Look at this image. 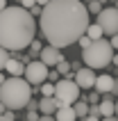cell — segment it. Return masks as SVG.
<instances>
[{
	"instance_id": "1f68e13d",
	"label": "cell",
	"mask_w": 118,
	"mask_h": 121,
	"mask_svg": "<svg viewBox=\"0 0 118 121\" xmlns=\"http://www.w3.org/2000/svg\"><path fill=\"white\" fill-rule=\"evenodd\" d=\"M39 121H55V117H52V114H41Z\"/></svg>"
},
{
	"instance_id": "277c9868",
	"label": "cell",
	"mask_w": 118,
	"mask_h": 121,
	"mask_svg": "<svg viewBox=\"0 0 118 121\" xmlns=\"http://www.w3.org/2000/svg\"><path fill=\"white\" fill-rule=\"evenodd\" d=\"M114 57V48L109 43V39H93L86 48H82V60H84L86 66L91 69H105L111 64Z\"/></svg>"
},
{
	"instance_id": "7402d4cb",
	"label": "cell",
	"mask_w": 118,
	"mask_h": 121,
	"mask_svg": "<svg viewBox=\"0 0 118 121\" xmlns=\"http://www.w3.org/2000/svg\"><path fill=\"white\" fill-rule=\"evenodd\" d=\"M91 41H93V39H91V37H89V34L84 32V34H82V37L77 39V43H79V48H86L89 43H91Z\"/></svg>"
},
{
	"instance_id": "8d00e7d4",
	"label": "cell",
	"mask_w": 118,
	"mask_h": 121,
	"mask_svg": "<svg viewBox=\"0 0 118 121\" xmlns=\"http://www.w3.org/2000/svg\"><path fill=\"white\" fill-rule=\"evenodd\" d=\"M111 62H114V64L118 66V55H114V57H111Z\"/></svg>"
},
{
	"instance_id": "5b68a950",
	"label": "cell",
	"mask_w": 118,
	"mask_h": 121,
	"mask_svg": "<svg viewBox=\"0 0 118 121\" xmlns=\"http://www.w3.org/2000/svg\"><path fill=\"white\" fill-rule=\"evenodd\" d=\"M55 98H57V108L61 105H73L79 98V87L73 78H61L55 82Z\"/></svg>"
},
{
	"instance_id": "8fae6325",
	"label": "cell",
	"mask_w": 118,
	"mask_h": 121,
	"mask_svg": "<svg viewBox=\"0 0 118 121\" xmlns=\"http://www.w3.org/2000/svg\"><path fill=\"white\" fill-rule=\"evenodd\" d=\"M111 85H114V78L109 73H102L95 78V91H100V94H107V91H111Z\"/></svg>"
},
{
	"instance_id": "d590c367",
	"label": "cell",
	"mask_w": 118,
	"mask_h": 121,
	"mask_svg": "<svg viewBox=\"0 0 118 121\" xmlns=\"http://www.w3.org/2000/svg\"><path fill=\"white\" fill-rule=\"evenodd\" d=\"M5 7H7V0H0V12H2Z\"/></svg>"
},
{
	"instance_id": "f35d334b",
	"label": "cell",
	"mask_w": 118,
	"mask_h": 121,
	"mask_svg": "<svg viewBox=\"0 0 118 121\" xmlns=\"http://www.w3.org/2000/svg\"><path fill=\"white\" fill-rule=\"evenodd\" d=\"M46 2H48V0H36V5H41V7L46 5Z\"/></svg>"
},
{
	"instance_id": "8992f818",
	"label": "cell",
	"mask_w": 118,
	"mask_h": 121,
	"mask_svg": "<svg viewBox=\"0 0 118 121\" xmlns=\"http://www.w3.org/2000/svg\"><path fill=\"white\" fill-rule=\"evenodd\" d=\"M95 23L102 27V32L107 37H111V34H118V9L116 7H102L98 14H95Z\"/></svg>"
},
{
	"instance_id": "7a4b0ae2",
	"label": "cell",
	"mask_w": 118,
	"mask_h": 121,
	"mask_svg": "<svg viewBox=\"0 0 118 121\" xmlns=\"http://www.w3.org/2000/svg\"><path fill=\"white\" fill-rule=\"evenodd\" d=\"M36 34L34 16L25 7L7 5L0 12V46L7 50H23L30 46V41Z\"/></svg>"
},
{
	"instance_id": "603a6c76",
	"label": "cell",
	"mask_w": 118,
	"mask_h": 121,
	"mask_svg": "<svg viewBox=\"0 0 118 121\" xmlns=\"http://www.w3.org/2000/svg\"><path fill=\"white\" fill-rule=\"evenodd\" d=\"M39 110H27V121H39Z\"/></svg>"
},
{
	"instance_id": "484cf974",
	"label": "cell",
	"mask_w": 118,
	"mask_h": 121,
	"mask_svg": "<svg viewBox=\"0 0 118 121\" xmlns=\"http://www.w3.org/2000/svg\"><path fill=\"white\" fill-rule=\"evenodd\" d=\"M48 80H50V82H57L59 80V71H48Z\"/></svg>"
},
{
	"instance_id": "d6986e66",
	"label": "cell",
	"mask_w": 118,
	"mask_h": 121,
	"mask_svg": "<svg viewBox=\"0 0 118 121\" xmlns=\"http://www.w3.org/2000/svg\"><path fill=\"white\" fill-rule=\"evenodd\" d=\"M86 9H89V14H98L100 9H102V2H100V0H89Z\"/></svg>"
},
{
	"instance_id": "7c38bea8",
	"label": "cell",
	"mask_w": 118,
	"mask_h": 121,
	"mask_svg": "<svg viewBox=\"0 0 118 121\" xmlns=\"http://www.w3.org/2000/svg\"><path fill=\"white\" fill-rule=\"evenodd\" d=\"M55 110H57V98L55 96H41V101H39L41 114H55Z\"/></svg>"
},
{
	"instance_id": "ab89813d",
	"label": "cell",
	"mask_w": 118,
	"mask_h": 121,
	"mask_svg": "<svg viewBox=\"0 0 118 121\" xmlns=\"http://www.w3.org/2000/svg\"><path fill=\"white\" fill-rule=\"evenodd\" d=\"M2 80H5V73H2V71H0V85H2Z\"/></svg>"
},
{
	"instance_id": "f1b7e54d",
	"label": "cell",
	"mask_w": 118,
	"mask_h": 121,
	"mask_svg": "<svg viewBox=\"0 0 118 121\" xmlns=\"http://www.w3.org/2000/svg\"><path fill=\"white\" fill-rule=\"evenodd\" d=\"M109 94H114V96H118V78L114 80V85H111V91Z\"/></svg>"
},
{
	"instance_id": "3957f363",
	"label": "cell",
	"mask_w": 118,
	"mask_h": 121,
	"mask_svg": "<svg viewBox=\"0 0 118 121\" xmlns=\"http://www.w3.org/2000/svg\"><path fill=\"white\" fill-rule=\"evenodd\" d=\"M32 98V85L23 78V75H9L0 85V101L5 103L7 110L18 112L27 105V101Z\"/></svg>"
},
{
	"instance_id": "60d3db41",
	"label": "cell",
	"mask_w": 118,
	"mask_h": 121,
	"mask_svg": "<svg viewBox=\"0 0 118 121\" xmlns=\"http://www.w3.org/2000/svg\"><path fill=\"white\" fill-rule=\"evenodd\" d=\"M116 117H118V101H116Z\"/></svg>"
},
{
	"instance_id": "83f0119b",
	"label": "cell",
	"mask_w": 118,
	"mask_h": 121,
	"mask_svg": "<svg viewBox=\"0 0 118 121\" xmlns=\"http://www.w3.org/2000/svg\"><path fill=\"white\" fill-rule=\"evenodd\" d=\"M25 108H27V110H39V101H32V98H30Z\"/></svg>"
},
{
	"instance_id": "30bf717a",
	"label": "cell",
	"mask_w": 118,
	"mask_h": 121,
	"mask_svg": "<svg viewBox=\"0 0 118 121\" xmlns=\"http://www.w3.org/2000/svg\"><path fill=\"white\" fill-rule=\"evenodd\" d=\"M55 121H77V114H75V110L73 105H61V108L55 110Z\"/></svg>"
},
{
	"instance_id": "cb8c5ba5",
	"label": "cell",
	"mask_w": 118,
	"mask_h": 121,
	"mask_svg": "<svg viewBox=\"0 0 118 121\" xmlns=\"http://www.w3.org/2000/svg\"><path fill=\"white\" fill-rule=\"evenodd\" d=\"M41 9H43V7H41V5H32V7H30V9H27V12L32 14V16H41Z\"/></svg>"
},
{
	"instance_id": "ffe728a7",
	"label": "cell",
	"mask_w": 118,
	"mask_h": 121,
	"mask_svg": "<svg viewBox=\"0 0 118 121\" xmlns=\"http://www.w3.org/2000/svg\"><path fill=\"white\" fill-rule=\"evenodd\" d=\"M57 71H59V73H61V75H64V78H66V75L71 73V64H68V62H66V60L57 62Z\"/></svg>"
},
{
	"instance_id": "2e32d148",
	"label": "cell",
	"mask_w": 118,
	"mask_h": 121,
	"mask_svg": "<svg viewBox=\"0 0 118 121\" xmlns=\"http://www.w3.org/2000/svg\"><path fill=\"white\" fill-rule=\"evenodd\" d=\"M86 34H89L91 39H100L105 32H102V27H100L98 23H89V27H86Z\"/></svg>"
},
{
	"instance_id": "52a82bcc",
	"label": "cell",
	"mask_w": 118,
	"mask_h": 121,
	"mask_svg": "<svg viewBox=\"0 0 118 121\" xmlns=\"http://www.w3.org/2000/svg\"><path fill=\"white\" fill-rule=\"evenodd\" d=\"M23 78H25L30 85H41V82L48 80V64L43 62H36V60H30L25 64V71H23Z\"/></svg>"
},
{
	"instance_id": "ac0fdd59",
	"label": "cell",
	"mask_w": 118,
	"mask_h": 121,
	"mask_svg": "<svg viewBox=\"0 0 118 121\" xmlns=\"http://www.w3.org/2000/svg\"><path fill=\"white\" fill-rule=\"evenodd\" d=\"M41 48H43L41 41L39 39H32V41H30V57H36V55L41 53Z\"/></svg>"
},
{
	"instance_id": "ba28073f",
	"label": "cell",
	"mask_w": 118,
	"mask_h": 121,
	"mask_svg": "<svg viewBox=\"0 0 118 121\" xmlns=\"http://www.w3.org/2000/svg\"><path fill=\"white\" fill-rule=\"evenodd\" d=\"M73 80L77 82L79 89H91L93 85H95V71H93L91 66H79V69H75Z\"/></svg>"
},
{
	"instance_id": "5bb4252c",
	"label": "cell",
	"mask_w": 118,
	"mask_h": 121,
	"mask_svg": "<svg viewBox=\"0 0 118 121\" xmlns=\"http://www.w3.org/2000/svg\"><path fill=\"white\" fill-rule=\"evenodd\" d=\"M5 71L9 75H23V71H25V64L20 60H16V57H12L9 55V60H7V64H5Z\"/></svg>"
},
{
	"instance_id": "9a60e30c",
	"label": "cell",
	"mask_w": 118,
	"mask_h": 121,
	"mask_svg": "<svg viewBox=\"0 0 118 121\" xmlns=\"http://www.w3.org/2000/svg\"><path fill=\"white\" fill-rule=\"evenodd\" d=\"M73 110H75V114L82 119V117L89 114V103H86V101H79V98H77V101L73 103Z\"/></svg>"
},
{
	"instance_id": "d4e9b609",
	"label": "cell",
	"mask_w": 118,
	"mask_h": 121,
	"mask_svg": "<svg viewBox=\"0 0 118 121\" xmlns=\"http://www.w3.org/2000/svg\"><path fill=\"white\" fill-rule=\"evenodd\" d=\"M16 2H18L20 7H25V9H30L32 5H36V0H16Z\"/></svg>"
},
{
	"instance_id": "e575fe53",
	"label": "cell",
	"mask_w": 118,
	"mask_h": 121,
	"mask_svg": "<svg viewBox=\"0 0 118 121\" xmlns=\"http://www.w3.org/2000/svg\"><path fill=\"white\" fill-rule=\"evenodd\" d=\"M5 110H7V108H5V103L0 101V114H5Z\"/></svg>"
},
{
	"instance_id": "4316f807",
	"label": "cell",
	"mask_w": 118,
	"mask_h": 121,
	"mask_svg": "<svg viewBox=\"0 0 118 121\" xmlns=\"http://www.w3.org/2000/svg\"><path fill=\"white\" fill-rule=\"evenodd\" d=\"M89 103H100V91H93V94H89Z\"/></svg>"
},
{
	"instance_id": "f546056e",
	"label": "cell",
	"mask_w": 118,
	"mask_h": 121,
	"mask_svg": "<svg viewBox=\"0 0 118 121\" xmlns=\"http://www.w3.org/2000/svg\"><path fill=\"white\" fill-rule=\"evenodd\" d=\"M109 43H111V48H118V34H111V39H109Z\"/></svg>"
},
{
	"instance_id": "e0dca14e",
	"label": "cell",
	"mask_w": 118,
	"mask_h": 121,
	"mask_svg": "<svg viewBox=\"0 0 118 121\" xmlns=\"http://www.w3.org/2000/svg\"><path fill=\"white\" fill-rule=\"evenodd\" d=\"M39 91H41V96H55V85L52 82H41Z\"/></svg>"
},
{
	"instance_id": "44dd1931",
	"label": "cell",
	"mask_w": 118,
	"mask_h": 121,
	"mask_svg": "<svg viewBox=\"0 0 118 121\" xmlns=\"http://www.w3.org/2000/svg\"><path fill=\"white\" fill-rule=\"evenodd\" d=\"M7 60H9V50L0 46V71H5V64H7Z\"/></svg>"
},
{
	"instance_id": "b9f144b4",
	"label": "cell",
	"mask_w": 118,
	"mask_h": 121,
	"mask_svg": "<svg viewBox=\"0 0 118 121\" xmlns=\"http://www.w3.org/2000/svg\"><path fill=\"white\" fill-rule=\"evenodd\" d=\"M116 9H118V0H116Z\"/></svg>"
},
{
	"instance_id": "4fadbf2b",
	"label": "cell",
	"mask_w": 118,
	"mask_h": 121,
	"mask_svg": "<svg viewBox=\"0 0 118 121\" xmlns=\"http://www.w3.org/2000/svg\"><path fill=\"white\" fill-rule=\"evenodd\" d=\"M98 105H100V117H111V114H116V103H114V98L109 96V91H107V96L98 103Z\"/></svg>"
},
{
	"instance_id": "836d02e7",
	"label": "cell",
	"mask_w": 118,
	"mask_h": 121,
	"mask_svg": "<svg viewBox=\"0 0 118 121\" xmlns=\"http://www.w3.org/2000/svg\"><path fill=\"white\" fill-rule=\"evenodd\" d=\"M100 121H118V117H114V114H111V117H102Z\"/></svg>"
},
{
	"instance_id": "6da1fadb",
	"label": "cell",
	"mask_w": 118,
	"mask_h": 121,
	"mask_svg": "<svg viewBox=\"0 0 118 121\" xmlns=\"http://www.w3.org/2000/svg\"><path fill=\"white\" fill-rule=\"evenodd\" d=\"M41 34L50 46L77 43L89 27V9L82 0H48L41 9Z\"/></svg>"
},
{
	"instance_id": "d6a6232c",
	"label": "cell",
	"mask_w": 118,
	"mask_h": 121,
	"mask_svg": "<svg viewBox=\"0 0 118 121\" xmlns=\"http://www.w3.org/2000/svg\"><path fill=\"white\" fill-rule=\"evenodd\" d=\"M5 117H7V119H14V121H16V117H14V110H5Z\"/></svg>"
},
{
	"instance_id": "9c48e42d",
	"label": "cell",
	"mask_w": 118,
	"mask_h": 121,
	"mask_svg": "<svg viewBox=\"0 0 118 121\" xmlns=\"http://www.w3.org/2000/svg\"><path fill=\"white\" fill-rule=\"evenodd\" d=\"M41 62L43 64H48V66H57V62L64 60V55L59 53V48L57 46H46V48H41Z\"/></svg>"
},
{
	"instance_id": "4dcf8cb0",
	"label": "cell",
	"mask_w": 118,
	"mask_h": 121,
	"mask_svg": "<svg viewBox=\"0 0 118 121\" xmlns=\"http://www.w3.org/2000/svg\"><path fill=\"white\" fill-rule=\"evenodd\" d=\"M84 121H100V117H95V114H86V117H82Z\"/></svg>"
},
{
	"instance_id": "74e56055",
	"label": "cell",
	"mask_w": 118,
	"mask_h": 121,
	"mask_svg": "<svg viewBox=\"0 0 118 121\" xmlns=\"http://www.w3.org/2000/svg\"><path fill=\"white\" fill-rule=\"evenodd\" d=\"M0 121H14V119H7L5 114H0Z\"/></svg>"
}]
</instances>
